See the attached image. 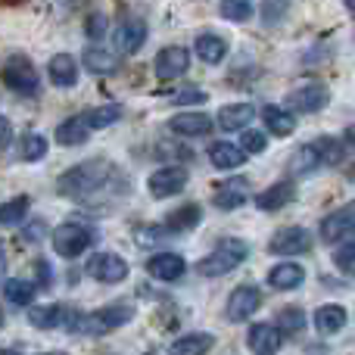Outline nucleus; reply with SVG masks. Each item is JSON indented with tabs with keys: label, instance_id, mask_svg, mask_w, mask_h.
<instances>
[{
	"label": "nucleus",
	"instance_id": "6",
	"mask_svg": "<svg viewBox=\"0 0 355 355\" xmlns=\"http://www.w3.org/2000/svg\"><path fill=\"white\" fill-rule=\"evenodd\" d=\"M331 91L324 85H302L287 94V110L290 112H318L327 106Z\"/></svg>",
	"mask_w": 355,
	"mask_h": 355
},
{
	"label": "nucleus",
	"instance_id": "10",
	"mask_svg": "<svg viewBox=\"0 0 355 355\" xmlns=\"http://www.w3.org/2000/svg\"><path fill=\"white\" fill-rule=\"evenodd\" d=\"M87 275L103 284H119L128 277V262L122 256H112V252H100V256H94L87 262Z\"/></svg>",
	"mask_w": 355,
	"mask_h": 355
},
{
	"label": "nucleus",
	"instance_id": "24",
	"mask_svg": "<svg viewBox=\"0 0 355 355\" xmlns=\"http://www.w3.org/2000/svg\"><path fill=\"white\" fill-rule=\"evenodd\" d=\"M346 324V309L343 306H321L318 312H315V331L324 334V337H331V334L343 331Z\"/></svg>",
	"mask_w": 355,
	"mask_h": 355
},
{
	"label": "nucleus",
	"instance_id": "45",
	"mask_svg": "<svg viewBox=\"0 0 355 355\" xmlns=\"http://www.w3.org/2000/svg\"><path fill=\"white\" fill-rule=\"evenodd\" d=\"M10 137H12V128H10V122H6L3 116H0V150L10 144Z\"/></svg>",
	"mask_w": 355,
	"mask_h": 355
},
{
	"label": "nucleus",
	"instance_id": "14",
	"mask_svg": "<svg viewBox=\"0 0 355 355\" xmlns=\"http://www.w3.org/2000/svg\"><path fill=\"white\" fill-rule=\"evenodd\" d=\"M246 343L256 355H275L281 349V327L275 324H252L246 334Z\"/></svg>",
	"mask_w": 355,
	"mask_h": 355
},
{
	"label": "nucleus",
	"instance_id": "21",
	"mask_svg": "<svg viewBox=\"0 0 355 355\" xmlns=\"http://www.w3.org/2000/svg\"><path fill=\"white\" fill-rule=\"evenodd\" d=\"M91 125H87L85 116H75L69 119V122H62L60 128H56V141L62 144V147H78V144L87 141V135H91Z\"/></svg>",
	"mask_w": 355,
	"mask_h": 355
},
{
	"label": "nucleus",
	"instance_id": "18",
	"mask_svg": "<svg viewBox=\"0 0 355 355\" xmlns=\"http://www.w3.org/2000/svg\"><path fill=\"white\" fill-rule=\"evenodd\" d=\"M47 75L56 87H75L78 85V62L69 53H56L47 66Z\"/></svg>",
	"mask_w": 355,
	"mask_h": 355
},
{
	"label": "nucleus",
	"instance_id": "30",
	"mask_svg": "<svg viewBox=\"0 0 355 355\" xmlns=\"http://www.w3.org/2000/svg\"><path fill=\"white\" fill-rule=\"evenodd\" d=\"M28 321H31V327H44V331H50V327L66 324V315H62L60 306H37V309L28 312Z\"/></svg>",
	"mask_w": 355,
	"mask_h": 355
},
{
	"label": "nucleus",
	"instance_id": "23",
	"mask_svg": "<svg viewBox=\"0 0 355 355\" xmlns=\"http://www.w3.org/2000/svg\"><path fill=\"white\" fill-rule=\"evenodd\" d=\"M290 200H293V184L281 181V184H275V187H268L265 193H259L256 206L262 209V212H277V209H284Z\"/></svg>",
	"mask_w": 355,
	"mask_h": 355
},
{
	"label": "nucleus",
	"instance_id": "4",
	"mask_svg": "<svg viewBox=\"0 0 355 355\" xmlns=\"http://www.w3.org/2000/svg\"><path fill=\"white\" fill-rule=\"evenodd\" d=\"M3 81L10 91L22 94V97H31L41 87V78H37V69L31 66L25 56H10L3 66Z\"/></svg>",
	"mask_w": 355,
	"mask_h": 355
},
{
	"label": "nucleus",
	"instance_id": "29",
	"mask_svg": "<svg viewBox=\"0 0 355 355\" xmlns=\"http://www.w3.org/2000/svg\"><path fill=\"white\" fill-rule=\"evenodd\" d=\"M318 166H324V159H321V153H318V147H315V144L300 147L293 153V159H290V168H293L296 175H309V172H315Z\"/></svg>",
	"mask_w": 355,
	"mask_h": 355
},
{
	"label": "nucleus",
	"instance_id": "50",
	"mask_svg": "<svg viewBox=\"0 0 355 355\" xmlns=\"http://www.w3.org/2000/svg\"><path fill=\"white\" fill-rule=\"evenodd\" d=\"M346 10H349L352 16H355V0H346Z\"/></svg>",
	"mask_w": 355,
	"mask_h": 355
},
{
	"label": "nucleus",
	"instance_id": "1",
	"mask_svg": "<svg viewBox=\"0 0 355 355\" xmlns=\"http://www.w3.org/2000/svg\"><path fill=\"white\" fill-rule=\"evenodd\" d=\"M110 162H103V159H97V162H81V166H75V168H69L66 175L60 178V193L62 196H72V200H81V196H91L94 190H100L103 187V181L110 178Z\"/></svg>",
	"mask_w": 355,
	"mask_h": 355
},
{
	"label": "nucleus",
	"instance_id": "26",
	"mask_svg": "<svg viewBox=\"0 0 355 355\" xmlns=\"http://www.w3.org/2000/svg\"><path fill=\"white\" fill-rule=\"evenodd\" d=\"M212 349V334H187L168 346V355H206Z\"/></svg>",
	"mask_w": 355,
	"mask_h": 355
},
{
	"label": "nucleus",
	"instance_id": "42",
	"mask_svg": "<svg viewBox=\"0 0 355 355\" xmlns=\"http://www.w3.org/2000/svg\"><path fill=\"white\" fill-rule=\"evenodd\" d=\"M166 231H168V227H141L135 237H137V243H141V246H156Z\"/></svg>",
	"mask_w": 355,
	"mask_h": 355
},
{
	"label": "nucleus",
	"instance_id": "17",
	"mask_svg": "<svg viewBox=\"0 0 355 355\" xmlns=\"http://www.w3.org/2000/svg\"><path fill=\"white\" fill-rule=\"evenodd\" d=\"M184 259L175 256V252H159V256H153L147 262V271L150 277H156V281H178V277L184 275Z\"/></svg>",
	"mask_w": 355,
	"mask_h": 355
},
{
	"label": "nucleus",
	"instance_id": "39",
	"mask_svg": "<svg viewBox=\"0 0 355 355\" xmlns=\"http://www.w3.org/2000/svg\"><path fill=\"white\" fill-rule=\"evenodd\" d=\"M334 265H337L343 275L355 277V240H346L343 246H337V250H334Z\"/></svg>",
	"mask_w": 355,
	"mask_h": 355
},
{
	"label": "nucleus",
	"instance_id": "32",
	"mask_svg": "<svg viewBox=\"0 0 355 355\" xmlns=\"http://www.w3.org/2000/svg\"><path fill=\"white\" fill-rule=\"evenodd\" d=\"M200 225V206L196 202H187V206H181L178 212L168 215V231H187V227Z\"/></svg>",
	"mask_w": 355,
	"mask_h": 355
},
{
	"label": "nucleus",
	"instance_id": "37",
	"mask_svg": "<svg viewBox=\"0 0 355 355\" xmlns=\"http://www.w3.org/2000/svg\"><path fill=\"white\" fill-rule=\"evenodd\" d=\"M218 12L227 22H246L252 16V0H221Z\"/></svg>",
	"mask_w": 355,
	"mask_h": 355
},
{
	"label": "nucleus",
	"instance_id": "31",
	"mask_svg": "<svg viewBox=\"0 0 355 355\" xmlns=\"http://www.w3.org/2000/svg\"><path fill=\"white\" fill-rule=\"evenodd\" d=\"M35 284L31 281H19V277H12V281L3 284V296L6 302H12V306H28L31 300H35Z\"/></svg>",
	"mask_w": 355,
	"mask_h": 355
},
{
	"label": "nucleus",
	"instance_id": "20",
	"mask_svg": "<svg viewBox=\"0 0 355 355\" xmlns=\"http://www.w3.org/2000/svg\"><path fill=\"white\" fill-rule=\"evenodd\" d=\"M302 281H306V271H302V265H293V262L275 265V268L268 271V284L275 290H293V287H300Z\"/></svg>",
	"mask_w": 355,
	"mask_h": 355
},
{
	"label": "nucleus",
	"instance_id": "49",
	"mask_svg": "<svg viewBox=\"0 0 355 355\" xmlns=\"http://www.w3.org/2000/svg\"><path fill=\"white\" fill-rule=\"evenodd\" d=\"M346 141H349L352 147H355V128H349V131H346Z\"/></svg>",
	"mask_w": 355,
	"mask_h": 355
},
{
	"label": "nucleus",
	"instance_id": "34",
	"mask_svg": "<svg viewBox=\"0 0 355 355\" xmlns=\"http://www.w3.org/2000/svg\"><path fill=\"white\" fill-rule=\"evenodd\" d=\"M315 147H318L324 166H340V162H343V156H346L343 141H337V137H318V141H315Z\"/></svg>",
	"mask_w": 355,
	"mask_h": 355
},
{
	"label": "nucleus",
	"instance_id": "16",
	"mask_svg": "<svg viewBox=\"0 0 355 355\" xmlns=\"http://www.w3.org/2000/svg\"><path fill=\"white\" fill-rule=\"evenodd\" d=\"M168 128L181 137H202L212 131V119L202 116V112H181V116H175L168 122Z\"/></svg>",
	"mask_w": 355,
	"mask_h": 355
},
{
	"label": "nucleus",
	"instance_id": "35",
	"mask_svg": "<svg viewBox=\"0 0 355 355\" xmlns=\"http://www.w3.org/2000/svg\"><path fill=\"white\" fill-rule=\"evenodd\" d=\"M25 212H28V196H16V200L10 202H0V225H19V221L25 218Z\"/></svg>",
	"mask_w": 355,
	"mask_h": 355
},
{
	"label": "nucleus",
	"instance_id": "15",
	"mask_svg": "<svg viewBox=\"0 0 355 355\" xmlns=\"http://www.w3.org/2000/svg\"><path fill=\"white\" fill-rule=\"evenodd\" d=\"M246 178H227V181H221L218 187H215V206L218 209H237L246 202Z\"/></svg>",
	"mask_w": 355,
	"mask_h": 355
},
{
	"label": "nucleus",
	"instance_id": "33",
	"mask_svg": "<svg viewBox=\"0 0 355 355\" xmlns=\"http://www.w3.org/2000/svg\"><path fill=\"white\" fill-rule=\"evenodd\" d=\"M85 119H87V125H91L94 131H100V128H110V125H116L119 119H122V110L119 106H97V110H91V112H85Z\"/></svg>",
	"mask_w": 355,
	"mask_h": 355
},
{
	"label": "nucleus",
	"instance_id": "13",
	"mask_svg": "<svg viewBox=\"0 0 355 355\" xmlns=\"http://www.w3.org/2000/svg\"><path fill=\"white\" fill-rule=\"evenodd\" d=\"M187 66H190V53L184 47H166L156 56V75H159L162 81L181 78V75L187 72Z\"/></svg>",
	"mask_w": 355,
	"mask_h": 355
},
{
	"label": "nucleus",
	"instance_id": "52",
	"mask_svg": "<svg viewBox=\"0 0 355 355\" xmlns=\"http://www.w3.org/2000/svg\"><path fill=\"white\" fill-rule=\"evenodd\" d=\"M0 327H3V312H0Z\"/></svg>",
	"mask_w": 355,
	"mask_h": 355
},
{
	"label": "nucleus",
	"instance_id": "28",
	"mask_svg": "<svg viewBox=\"0 0 355 355\" xmlns=\"http://www.w3.org/2000/svg\"><path fill=\"white\" fill-rule=\"evenodd\" d=\"M85 66L91 75H110L119 69V60L110 53V50H100V47H87L85 50Z\"/></svg>",
	"mask_w": 355,
	"mask_h": 355
},
{
	"label": "nucleus",
	"instance_id": "47",
	"mask_svg": "<svg viewBox=\"0 0 355 355\" xmlns=\"http://www.w3.org/2000/svg\"><path fill=\"white\" fill-rule=\"evenodd\" d=\"M37 277H41L44 284H50V265L47 262H37Z\"/></svg>",
	"mask_w": 355,
	"mask_h": 355
},
{
	"label": "nucleus",
	"instance_id": "7",
	"mask_svg": "<svg viewBox=\"0 0 355 355\" xmlns=\"http://www.w3.org/2000/svg\"><path fill=\"white\" fill-rule=\"evenodd\" d=\"M147 187H150V193H153L156 200H166V196L181 193V190L187 187V168H181V166H166V168H159V172L150 175Z\"/></svg>",
	"mask_w": 355,
	"mask_h": 355
},
{
	"label": "nucleus",
	"instance_id": "5",
	"mask_svg": "<svg viewBox=\"0 0 355 355\" xmlns=\"http://www.w3.org/2000/svg\"><path fill=\"white\" fill-rule=\"evenodd\" d=\"M87 246H91V231H87L85 225H75V221H69V225H60L53 231V250H56V256L75 259V256H81Z\"/></svg>",
	"mask_w": 355,
	"mask_h": 355
},
{
	"label": "nucleus",
	"instance_id": "19",
	"mask_svg": "<svg viewBox=\"0 0 355 355\" xmlns=\"http://www.w3.org/2000/svg\"><path fill=\"white\" fill-rule=\"evenodd\" d=\"M256 110L250 103H231V106H221L218 112V128L221 131H243L246 125L252 122Z\"/></svg>",
	"mask_w": 355,
	"mask_h": 355
},
{
	"label": "nucleus",
	"instance_id": "48",
	"mask_svg": "<svg viewBox=\"0 0 355 355\" xmlns=\"http://www.w3.org/2000/svg\"><path fill=\"white\" fill-rule=\"evenodd\" d=\"M3 271H6V259H3V250H0V281H3Z\"/></svg>",
	"mask_w": 355,
	"mask_h": 355
},
{
	"label": "nucleus",
	"instance_id": "46",
	"mask_svg": "<svg viewBox=\"0 0 355 355\" xmlns=\"http://www.w3.org/2000/svg\"><path fill=\"white\" fill-rule=\"evenodd\" d=\"M41 234H44V221H35V225L25 231V240H28V243H37V237H41Z\"/></svg>",
	"mask_w": 355,
	"mask_h": 355
},
{
	"label": "nucleus",
	"instance_id": "22",
	"mask_svg": "<svg viewBox=\"0 0 355 355\" xmlns=\"http://www.w3.org/2000/svg\"><path fill=\"white\" fill-rule=\"evenodd\" d=\"M262 119H265V125H268L271 135H277V137L293 135V128H296V116L290 110H284V106H265Z\"/></svg>",
	"mask_w": 355,
	"mask_h": 355
},
{
	"label": "nucleus",
	"instance_id": "11",
	"mask_svg": "<svg viewBox=\"0 0 355 355\" xmlns=\"http://www.w3.org/2000/svg\"><path fill=\"white\" fill-rule=\"evenodd\" d=\"M259 306H262V293H259L252 284H243V287H237L231 293L225 312H227V318H231V321H246Z\"/></svg>",
	"mask_w": 355,
	"mask_h": 355
},
{
	"label": "nucleus",
	"instance_id": "12",
	"mask_svg": "<svg viewBox=\"0 0 355 355\" xmlns=\"http://www.w3.org/2000/svg\"><path fill=\"white\" fill-rule=\"evenodd\" d=\"M112 37H116L119 53H137V50L144 47V41H147V22L131 16V19H125V22H119Z\"/></svg>",
	"mask_w": 355,
	"mask_h": 355
},
{
	"label": "nucleus",
	"instance_id": "38",
	"mask_svg": "<svg viewBox=\"0 0 355 355\" xmlns=\"http://www.w3.org/2000/svg\"><path fill=\"white\" fill-rule=\"evenodd\" d=\"M44 153H47V141H44L41 135H25L22 141H19V159L35 162V159H41Z\"/></svg>",
	"mask_w": 355,
	"mask_h": 355
},
{
	"label": "nucleus",
	"instance_id": "36",
	"mask_svg": "<svg viewBox=\"0 0 355 355\" xmlns=\"http://www.w3.org/2000/svg\"><path fill=\"white\" fill-rule=\"evenodd\" d=\"M277 327H281V334H302V327H306V315H302V309L290 306V309H281V315H277Z\"/></svg>",
	"mask_w": 355,
	"mask_h": 355
},
{
	"label": "nucleus",
	"instance_id": "2",
	"mask_svg": "<svg viewBox=\"0 0 355 355\" xmlns=\"http://www.w3.org/2000/svg\"><path fill=\"white\" fill-rule=\"evenodd\" d=\"M135 309L131 306H106L94 315H78V312H69L66 327L69 331H78V334H110L116 327L128 324Z\"/></svg>",
	"mask_w": 355,
	"mask_h": 355
},
{
	"label": "nucleus",
	"instance_id": "27",
	"mask_svg": "<svg viewBox=\"0 0 355 355\" xmlns=\"http://www.w3.org/2000/svg\"><path fill=\"white\" fill-rule=\"evenodd\" d=\"M209 159H212L215 168H237V166H243L246 150L234 147V144H215V147L209 150Z\"/></svg>",
	"mask_w": 355,
	"mask_h": 355
},
{
	"label": "nucleus",
	"instance_id": "3",
	"mask_svg": "<svg viewBox=\"0 0 355 355\" xmlns=\"http://www.w3.org/2000/svg\"><path fill=\"white\" fill-rule=\"evenodd\" d=\"M250 256V246L243 243V240L237 237H225L218 243V250L209 252L206 259H200L196 262V271H200L202 277H221V275H231L234 268H237L243 259Z\"/></svg>",
	"mask_w": 355,
	"mask_h": 355
},
{
	"label": "nucleus",
	"instance_id": "43",
	"mask_svg": "<svg viewBox=\"0 0 355 355\" xmlns=\"http://www.w3.org/2000/svg\"><path fill=\"white\" fill-rule=\"evenodd\" d=\"M175 103H206V94L202 91H193V87H187L184 94H178Z\"/></svg>",
	"mask_w": 355,
	"mask_h": 355
},
{
	"label": "nucleus",
	"instance_id": "9",
	"mask_svg": "<svg viewBox=\"0 0 355 355\" xmlns=\"http://www.w3.org/2000/svg\"><path fill=\"white\" fill-rule=\"evenodd\" d=\"M349 234H355V200L349 206L337 209L334 215H327L321 221V240L324 243H337V240H346Z\"/></svg>",
	"mask_w": 355,
	"mask_h": 355
},
{
	"label": "nucleus",
	"instance_id": "44",
	"mask_svg": "<svg viewBox=\"0 0 355 355\" xmlns=\"http://www.w3.org/2000/svg\"><path fill=\"white\" fill-rule=\"evenodd\" d=\"M103 28H106V19L103 16H91V19H87V35H91V37H100V35H103Z\"/></svg>",
	"mask_w": 355,
	"mask_h": 355
},
{
	"label": "nucleus",
	"instance_id": "25",
	"mask_svg": "<svg viewBox=\"0 0 355 355\" xmlns=\"http://www.w3.org/2000/svg\"><path fill=\"white\" fill-rule=\"evenodd\" d=\"M196 56L202 62H209V66H215V62H221L227 56V41L221 35H200L196 37Z\"/></svg>",
	"mask_w": 355,
	"mask_h": 355
},
{
	"label": "nucleus",
	"instance_id": "40",
	"mask_svg": "<svg viewBox=\"0 0 355 355\" xmlns=\"http://www.w3.org/2000/svg\"><path fill=\"white\" fill-rule=\"evenodd\" d=\"M287 10H290V0H265V3H262V22L265 25L284 22Z\"/></svg>",
	"mask_w": 355,
	"mask_h": 355
},
{
	"label": "nucleus",
	"instance_id": "41",
	"mask_svg": "<svg viewBox=\"0 0 355 355\" xmlns=\"http://www.w3.org/2000/svg\"><path fill=\"white\" fill-rule=\"evenodd\" d=\"M265 147H268V141H265L262 131H243V150L246 153H262Z\"/></svg>",
	"mask_w": 355,
	"mask_h": 355
},
{
	"label": "nucleus",
	"instance_id": "51",
	"mask_svg": "<svg viewBox=\"0 0 355 355\" xmlns=\"http://www.w3.org/2000/svg\"><path fill=\"white\" fill-rule=\"evenodd\" d=\"M346 175H349V178H352V181H355V166H352V168H346Z\"/></svg>",
	"mask_w": 355,
	"mask_h": 355
},
{
	"label": "nucleus",
	"instance_id": "8",
	"mask_svg": "<svg viewBox=\"0 0 355 355\" xmlns=\"http://www.w3.org/2000/svg\"><path fill=\"white\" fill-rule=\"evenodd\" d=\"M268 250L275 256H300V252L312 250V237H309L306 227H281V231L271 237Z\"/></svg>",
	"mask_w": 355,
	"mask_h": 355
}]
</instances>
